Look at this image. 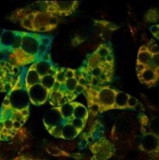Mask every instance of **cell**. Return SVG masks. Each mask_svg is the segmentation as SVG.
Here are the masks:
<instances>
[{"instance_id": "7a4b0ae2", "label": "cell", "mask_w": 159, "mask_h": 160, "mask_svg": "<svg viewBox=\"0 0 159 160\" xmlns=\"http://www.w3.org/2000/svg\"><path fill=\"white\" fill-rule=\"evenodd\" d=\"M87 108L73 101L58 107H52L43 117L46 130L52 137L71 141L79 136L89 119Z\"/></svg>"}, {"instance_id": "8992f818", "label": "cell", "mask_w": 159, "mask_h": 160, "mask_svg": "<svg viewBox=\"0 0 159 160\" xmlns=\"http://www.w3.org/2000/svg\"><path fill=\"white\" fill-rule=\"evenodd\" d=\"M9 20L20 23L23 28L33 33L51 32L58 25V18L51 16L34 4L15 10Z\"/></svg>"}, {"instance_id": "ffe728a7", "label": "cell", "mask_w": 159, "mask_h": 160, "mask_svg": "<svg viewBox=\"0 0 159 160\" xmlns=\"http://www.w3.org/2000/svg\"><path fill=\"white\" fill-rule=\"evenodd\" d=\"M0 160H3L2 158H1V156H0Z\"/></svg>"}, {"instance_id": "ac0fdd59", "label": "cell", "mask_w": 159, "mask_h": 160, "mask_svg": "<svg viewBox=\"0 0 159 160\" xmlns=\"http://www.w3.org/2000/svg\"><path fill=\"white\" fill-rule=\"evenodd\" d=\"M2 49L0 48V61H2Z\"/></svg>"}, {"instance_id": "7c38bea8", "label": "cell", "mask_w": 159, "mask_h": 160, "mask_svg": "<svg viewBox=\"0 0 159 160\" xmlns=\"http://www.w3.org/2000/svg\"><path fill=\"white\" fill-rule=\"evenodd\" d=\"M104 132L103 125L99 121H95V124L92 125V128L90 130L89 133L87 135V142L89 143H92L95 141H97L100 138L103 137V133Z\"/></svg>"}, {"instance_id": "2e32d148", "label": "cell", "mask_w": 159, "mask_h": 160, "mask_svg": "<svg viewBox=\"0 0 159 160\" xmlns=\"http://www.w3.org/2000/svg\"><path fill=\"white\" fill-rule=\"evenodd\" d=\"M149 30L151 31L152 34L153 35V37H156V39H158L159 37V25L158 24H153L152 26H150L149 28Z\"/></svg>"}, {"instance_id": "9c48e42d", "label": "cell", "mask_w": 159, "mask_h": 160, "mask_svg": "<svg viewBox=\"0 0 159 160\" xmlns=\"http://www.w3.org/2000/svg\"><path fill=\"white\" fill-rule=\"evenodd\" d=\"M142 138L140 142L139 148L153 158H158L159 134L157 117L149 118L146 114L138 116Z\"/></svg>"}, {"instance_id": "e0dca14e", "label": "cell", "mask_w": 159, "mask_h": 160, "mask_svg": "<svg viewBox=\"0 0 159 160\" xmlns=\"http://www.w3.org/2000/svg\"><path fill=\"white\" fill-rule=\"evenodd\" d=\"M12 160H43V159L32 158V157L26 156V155H23V154H20V155H19V156H16V158H14L13 159H12Z\"/></svg>"}, {"instance_id": "30bf717a", "label": "cell", "mask_w": 159, "mask_h": 160, "mask_svg": "<svg viewBox=\"0 0 159 160\" xmlns=\"http://www.w3.org/2000/svg\"><path fill=\"white\" fill-rule=\"evenodd\" d=\"M41 10L56 18L71 16L78 8V1H40L35 2Z\"/></svg>"}, {"instance_id": "5b68a950", "label": "cell", "mask_w": 159, "mask_h": 160, "mask_svg": "<svg viewBox=\"0 0 159 160\" xmlns=\"http://www.w3.org/2000/svg\"><path fill=\"white\" fill-rule=\"evenodd\" d=\"M87 84L79 69L57 67L55 84L49 94L48 102L52 107H58L75 101L76 98L83 93Z\"/></svg>"}, {"instance_id": "9a60e30c", "label": "cell", "mask_w": 159, "mask_h": 160, "mask_svg": "<svg viewBox=\"0 0 159 160\" xmlns=\"http://www.w3.org/2000/svg\"><path fill=\"white\" fill-rule=\"evenodd\" d=\"M139 103V101H138V100L136 97H134L132 96H129L128 100V108H129V109H136L137 106Z\"/></svg>"}, {"instance_id": "4fadbf2b", "label": "cell", "mask_w": 159, "mask_h": 160, "mask_svg": "<svg viewBox=\"0 0 159 160\" xmlns=\"http://www.w3.org/2000/svg\"><path fill=\"white\" fill-rule=\"evenodd\" d=\"M129 94L119 90L115 96V105L117 109H129L128 105V100Z\"/></svg>"}, {"instance_id": "8fae6325", "label": "cell", "mask_w": 159, "mask_h": 160, "mask_svg": "<svg viewBox=\"0 0 159 160\" xmlns=\"http://www.w3.org/2000/svg\"><path fill=\"white\" fill-rule=\"evenodd\" d=\"M89 149L93 154L91 160H109L116 153L115 145L105 137L90 144Z\"/></svg>"}, {"instance_id": "52a82bcc", "label": "cell", "mask_w": 159, "mask_h": 160, "mask_svg": "<svg viewBox=\"0 0 159 160\" xmlns=\"http://www.w3.org/2000/svg\"><path fill=\"white\" fill-rule=\"evenodd\" d=\"M138 79L148 88L156 86L159 80V48L155 39H150L138 49L136 62Z\"/></svg>"}, {"instance_id": "5bb4252c", "label": "cell", "mask_w": 159, "mask_h": 160, "mask_svg": "<svg viewBox=\"0 0 159 160\" xmlns=\"http://www.w3.org/2000/svg\"><path fill=\"white\" fill-rule=\"evenodd\" d=\"M145 20L147 22H155L158 20V12L155 9L153 10H149L146 13Z\"/></svg>"}, {"instance_id": "6da1fadb", "label": "cell", "mask_w": 159, "mask_h": 160, "mask_svg": "<svg viewBox=\"0 0 159 160\" xmlns=\"http://www.w3.org/2000/svg\"><path fill=\"white\" fill-rule=\"evenodd\" d=\"M51 36L4 28L0 37L2 61L23 68L38 61L51 60Z\"/></svg>"}, {"instance_id": "277c9868", "label": "cell", "mask_w": 159, "mask_h": 160, "mask_svg": "<svg viewBox=\"0 0 159 160\" xmlns=\"http://www.w3.org/2000/svg\"><path fill=\"white\" fill-rule=\"evenodd\" d=\"M79 70L90 86L108 85L115 74V58L112 47L107 44L99 45L88 56Z\"/></svg>"}, {"instance_id": "ba28073f", "label": "cell", "mask_w": 159, "mask_h": 160, "mask_svg": "<svg viewBox=\"0 0 159 160\" xmlns=\"http://www.w3.org/2000/svg\"><path fill=\"white\" fill-rule=\"evenodd\" d=\"M118 91L119 89L109 85L99 87L85 85L82 94L87 100L90 115L97 116L105 112L117 109L115 96Z\"/></svg>"}, {"instance_id": "3957f363", "label": "cell", "mask_w": 159, "mask_h": 160, "mask_svg": "<svg viewBox=\"0 0 159 160\" xmlns=\"http://www.w3.org/2000/svg\"><path fill=\"white\" fill-rule=\"evenodd\" d=\"M24 71L23 68L0 108V129L2 141L5 142L12 141L29 118L31 103L23 87Z\"/></svg>"}, {"instance_id": "d6986e66", "label": "cell", "mask_w": 159, "mask_h": 160, "mask_svg": "<svg viewBox=\"0 0 159 160\" xmlns=\"http://www.w3.org/2000/svg\"><path fill=\"white\" fill-rule=\"evenodd\" d=\"M0 141H2V134H1V129H0Z\"/></svg>"}]
</instances>
